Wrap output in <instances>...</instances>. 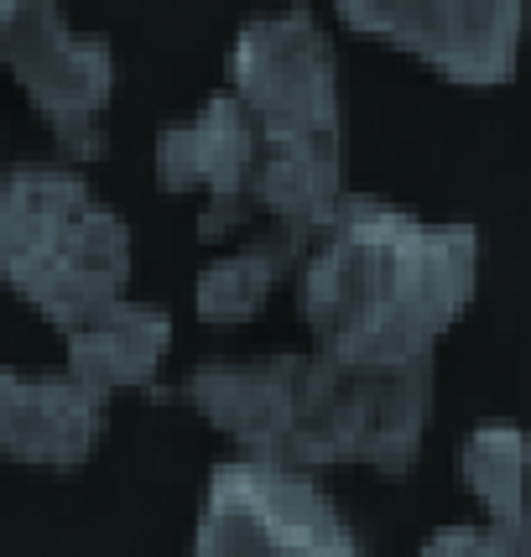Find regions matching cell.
<instances>
[{
	"label": "cell",
	"instance_id": "obj_3",
	"mask_svg": "<svg viewBox=\"0 0 531 557\" xmlns=\"http://www.w3.org/2000/svg\"><path fill=\"white\" fill-rule=\"evenodd\" d=\"M349 364L318 349H282L261 360H198L183 396L240 448L245 459L323 474L349 463Z\"/></svg>",
	"mask_w": 531,
	"mask_h": 557
},
{
	"label": "cell",
	"instance_id": "obj_11",
	"mask_svg": "<svg viewBox=\"0 0 531 557\" xmlns=\"http://www.w3.org/2000/svg\"><path fill=\"white\" fill-rule=\"evenodd\" d=\"M69 364L84 386L115 396L125 386H146L157 381V370L172 355V313L162 302H141V297H115L84 323H73L69 334Z\"/></svg>",
	"mask_w": 531,
	"mask_h": 557
},
{
	"label": "cell",
	"instance_id": "obj_8",
	"mask_svg": "<svg viewBox=\"0 0 531 557\" xmlns=\"http://www.w3.org/2000/svg\"><path fill=\"white\" fill-rule=\"evenodd\" d=\"M261 157V125L250 121V110L230 89H219L198 110L168 121L157 131V146H151L157 183L168 194H203V209L194 219L198 240H219L240 219L256 214Z\"/></svg>",
	"mask_w": 531,
	"mask_h": 557
},
{
	"label": "cell",
	"instance_id": "obj_10",
	"mask_svg": "<svg viewBox=\"0 0 531 557\" xmlns=\"http://www.w3.org/2000/svg\"><path fill=\"white\" fill-rule=\"evenodd\" d=\"M355 370V364H349ZM433 422V360L396 370H355L349 386V463L375 474H411Z\"/></svg>",
	"mask_w": 531,
	"mask_h": 557
},
{
	"label": "cell",
	"instance_id": "obj_6",
	"mask_svg": "<svg viewBox=\"0 0 531 557\" xmlns=\"http://www.w3.org/2000/svg\"><path fill=\"white\" fill-rule=\"evenodd\" d=\"M0 52L22 78L26 99L52 125L69 162L104 151V110L115 99V48L110 37L73 26L52 0L0 5Z\"/></svg>",
	"mask_w": 531,
	"mask_h": 557
},
{
	"label": "cell",
	"instance_id": "obj_1",
	"mask_svg": "<svg viewBox=\"0 0 531 557\" xmlns=\"http://www.w3.org/2000/svg\"><path fill=\"white\" fill-rule=\"evenodd\" d=\"M480 282V230L391 198L349 194L308 245L297 308L313 349L355 370L433 360Z\"/></svg>",
	"mask_w": 531,
	"mask_h": 557
},
{
	"label": "cell",
	"instance_id": "obj_14",
	"mask_svg": "<svg viewBox=\"0 0 531 557\" xmlns=\"http://www.w3.org/2000/svg\"><path fill=\"white\" fill-rule=\"evenodd\" d=\"M459 480L484 510L510 536H531V433L506 417L474 422L459 437Z\"/></svg>",
	"mask_w": 531,
	"mask_h": 557
},
{
	"label": "cell",
	"instance_id": "obj_16",
	"mask_svg": "<svg viewBox=\"0 0 531 557\" xmlns=\"http://www.w3.org/2000/svg\"><path fill=\"white\" fill-rule=\"evenodd\" d=\"M521 557H531V536H521Z\"/></svg>",
	"mask_w": 531,
	"mask_h": 557
},
{
	"label": "cell",
	"instance_id": "obj_9",
	"mask_svg": "<svg viewBox=\"0 0 531 557\" xmlns=\"http://www.w3.org/2000/svg\"><path fill=\"white\" fill-rule=\"evenodd\" d=\"M110 422V396L73 370H5L0 375V443L37 469H78Z\"/></svg>",
	"mask_w": 531,
	"mask_h": 557
},
{
	"label": "cell",
	"instance_id": "obj_15",
	"mask_svg": "<svg viewBox=\"0 0 531 557\" xmlns=\"http://www.w3.org/2000/svg\"><path fill=\"white\" fill-rule=\"evenodd\" d=\"M417 557H521V536L501 532L495 521H454L422 536Z\"/></svg>",
	"mask_w": 531,
	"mask_h": 557
},
{
	"label": "cell",
	"instance_id": "obj_12",
	"mask_svg": "<svg viewBox=\"0 0 531 557\" xmlns=\"http://www.w3.org/2000/svg\"><path fill=\"white\" fill-rule=\"evenodd\" d=\"M344 146H266L256 177V209L271 230L313 245L344 209Z\"/></svg>",
	"mask_w": 531,
	"mask_h": 557
},
{
	"label": "cell",
	"instance_id": "obj_7",
	"mask_svg": "<svg viewBox=\"0 0 531 557\" xmlns=\"http://www.w3.org/2000/svg\"><path fill=\"white\" fill-rule=\"evenodd\" d=\"M338 22L411 52L454 84L495 89L521 63V0H338Z\"/></svg>",
	"mask_w": 531,
	"mask_h": 557
},
{
	"label": "cell",
	"instance_id": "obj_5",
	"mask_svg": "<svg viewBox=\"0 0 531 557\" xmlns=\"http://www.w3.org/2000/svg\"><path fill=\"white\" fill-rule=\"evenodd\" d=\"M194 557H365V547L313 474L235 454L203 485Z\"/></svg>",
	"mask_w": 531,
	"mask_h": 557
},
{
	"label": "cell",
	"instance_id": "obj_4",
	"mask_svg": "<svg viewBox=\"0 0 531 557\" xmlns=\"http://www.w3.org/2000/svg\"><path fill=\"white\" fill-rule=\"evenodd\" d=\"M230 95L266 146H344L338 52L308 5L245 16L230 37Z\"/></svg>",
	"mask_w": 531,
	"mask_h": 557
},
{
	"label": "cell",
	"instance_id": "obj_2",
	"mask_svg": "<svg viewBox=\"0 0 531 557\" xmlns=\"http://www.w3.org/2000/svg\"><path fill=\"white\" fill-rule=\"evenodd\" d=\"M0 267L37 313L69 334L125 297L131 224L73 162H16L0 188Z\"/></svg>",
	"mask_w": 531,
	"mask_h": 557
},
{
	"label": "cell",
	"instance_id": "obj_13",
	"mask_svg": "<svg viewBox=\"0 0 531 557\" xmlns=\"http://www.w3.org/2000/svg\"><path fill=\"white\" fill-rule=\"evenodd\" d=\"M308 240H297L287 230H261L240 240L235 250L214 256L194 276V313L203 323H245L266 308V297L287 271H302Z\"/></svg>",
	"mask_w": 531,
	"mask_h": 557
}]
</instances>
